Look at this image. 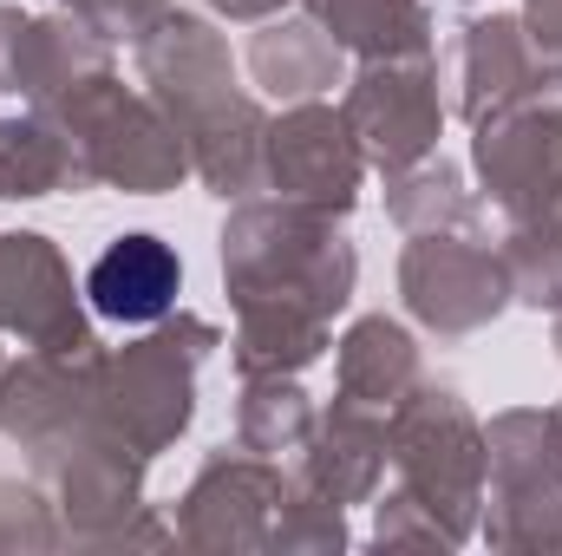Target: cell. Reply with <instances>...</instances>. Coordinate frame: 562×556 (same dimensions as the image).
Masks as SVG:
<instances>
[{
    "instance_id": "6da1fadb",
    "label": "cell",
    "mask_w": 562,
    "mask_h": 556,
    "mask_svg": "<svg viewBox=\"0 0 562 556\" xmlns=\"http://www.w3.org/2000/svg\"><path fill=\"white\" fill-rule=\"evenodd\" d=\"M92 308L112 321H157L177 294V256L157 236H125L92 263Z\"/></svg>"
}]
</instances>
